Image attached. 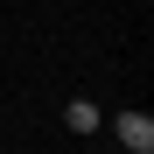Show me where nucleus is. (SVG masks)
<instances>
[{
	"label": "nucleus",
	"instance_id": "1",
	"mask_svg": "<svg viewBox=\"0 0 154 154\" xmlns=\"http://www.w3.org/2000/svg\"><path fill=\"white\" fill-rule=\"evenodd\" d=\"M112 133H119V147L154 154V112H112Z\"/></svg>",
	"mask_w": 154,
	"mask_h": 154
},
{
	"label": "nucleus",
	"instance_id": "2",
	"mask_svg": "<svg viewBox=\"0 0 154 154\" xmlns=\"http://www.w3.org/2000/svg\"><path fill=\"white\" fill-rule=\"evenodd\" d=\"M63 126H70V133H77V140H91V133H98V126H105V112H98V105H91V98H70V105H63Z\"/></svg>",
	"mask_w": 154,
	"mask_h": 154
},
{
	"label": "nucleus",
	"instance_id": "3",
	"mask_svg": "<svg viewBox=\"0 0 154 154\" xmlns=\"http://www.w3.org/2000/svg\"><path fill=\"white\" fill-rule=\"evenodd\" d=\"M126 154H133V147H126Z\"/></svg>",
	"mask_w": 154,
	"mask_h": 154
}]
</instances>
